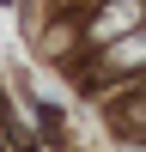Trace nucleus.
<instances>
[{
  "label": "nucleus",
  "instance_id": "nucleus-1",
  "mask_svg": "<svg viewBox=\"0 0 146 152\" xmlns=\"http://www.w3.org/2000/svg\"><path fill=\"white\" fill-rule=\"evenodd\" d=\"M128 122H140V128H146V104H140V97L128 104Z\"/></svg>",
  "mask_w": 146,
  "mask_h": 152
}]
</instances>
